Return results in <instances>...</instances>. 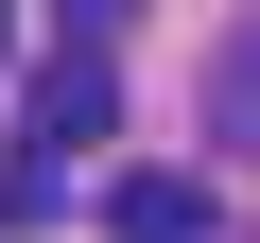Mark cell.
Listing matches in <instances>:
<instances>
[{"mask_svg": "<svg viewBox=\"0 0 260 243\" xmlns=\"http://www.w3.org/2000/svg\"><path fill=\"white\" fill-rule=\"evenodd\" d=\"M208 122H225V157H260V18L208 52Z\"/></svg>", "mask_w": 260, "mask_h": 243, "instance_id": "cell-3", "label": "cell"}, {"mask_svg": "<svg viewBox=\"0 0 260 243\" xmlns=\"http://www.w3.org/2000/svg\"><path fill=\"white\" fill-rule=\"evenodd\" d=\"M104 122H121V70L52 35V70H35V139H52V157H87V139H104Z\"/></svg>", "mask_w": 260, "mask_h": 243, "instance_id": "cell-1", "label": "cell"}, {"mask_svg": "<svg viewBox=\"0 0 260 243\" xmlns=\"http://www.w3.org/2000/svg\"><path fill=\"white\" fill-rule=\"evenodd\" d=\"M104 226H121V243H208V174H121Z\"/></svg>", "mask_w": 260, "mask_h": 243, "instance_id": "cell-2", "label": "cell"}, {"mask_svg": "<svg viewBox=\"0 0 260 243\" xmlns=\"http://www.w3.org/2000/svg\"><path fill=\"white\" fill-rule=\"evenodd\" d=\"M52 208H70V157L18 139V157H0V226H52Z\"/></svg>", "mask_w": 260, "mask_h": 243, "instance_id": "cell-4", "label": "cell"}, {"mask_svg": "<svg viewBox=\"0 0 260 243\" xmlns=\"http://www.w3.org/2000/svg\"><path fill=\"white\" fill-rule=\"evenodd\" d=\"M52 35H70V52H104V35H121V0H52Z\"/></svg>", "mask_w": 260, "mask_h": 243, "instance_id": "cell-5", "label": "cell"}]
</instances>
